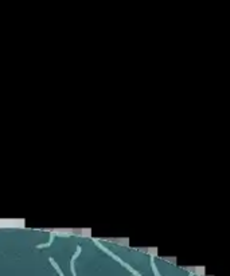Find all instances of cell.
<instances>
[{
  "label": "cell",
  "mask_w": 230,
  "mask_h": 276,
  "mask_svg": "<svg viewBox=\"0 0 230 276\" xmlns=\"http://www.w3.org/2000/svg\"><path fill=\"white\" fill-rule=\"evenodd\" d=\"M50 261H51V264L54 265V268H55V270H57V272H58V274H59V276H65V275H63V272H62V271H61L59 265H58V264H57V263H55V261H54V259H51V257H50Z\"/></svg>",
  "instance_id": "cell-4"
},
{
  "label": "cell",
  "mask_w": 230,
  "mask_h": 276,
  "mask_svg": "<svg viewBox=\"0 0 230 276\" xmlns=\"http://www.w3.org/2000/svg\"><path fill=\"white\" fill-rule=\"evenodd\" d=\"M53 240H54V233H51V237H50L49 243H46V244H39L36 248H38V249H42V248H47V247H50V245H51V243H53Z\"/></svg>",
  "instance_id": "cell-3"
},
{
  "label": "cell",
  "mask_w": 230,
  "mask_h": 276,
  "mask_svg": "<svg viewBox=\"0 0 230 276\" xmlns=\"http://www.w3.org/2000/svg\"><path fill=\"white\" fill-rule=\"evenodd\" d=\"M80 253H81V247L78 245V247H77L76 253H74V256L72 257V261H70V268H72V274H73V276H77V275H76V270H74V261H76V259L80 256Z\"/></svg>",
  "instance_id": "cell-2"
},
{
  "label": "cell",
  "mask_w": 230,
  "mask_h": 276,
  "mask_svg": "<svg viewBox=\"0 0 230 276\" xmlns=\"http://www.w3.org/2000/svg\"><path fill=\"white\" fill-rule=\"evenodd\" d=\"M94 243H96V244H97V247H98V248H101V249H102L104 252H105V253H108V255H109V256H110V257H113V259H114V260H116V261H118V263H120L121 265H124V267H125V268H127V270H128V271H129V272H132V274H133L135 276H141V275H140V274H139V272H137V271H135V270H133V268H132V267H131V265H128L127 263H124V261H123V260H121V259H120V257H118V256H116V255H114V253H113V252H110L109 249H106V248H105V247H104V245H102V244H100V243H98V241H97V240H94Z\"/></svg>",
  "instance_id": "cell-1"
}]
</instances>
